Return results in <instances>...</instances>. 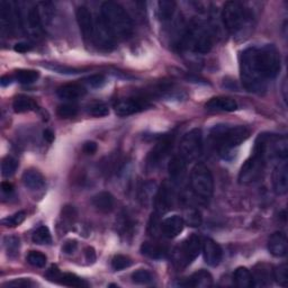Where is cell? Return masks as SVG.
Masks as SVG:
<instances>
[{"mask_svg":"<svg viewBox=\"0 0 288 288\" xmlns=\"http://www.w3.org/2000/svg\"><path fill=\"white\" fill-rule=\"evenodd\" d=\"M78 243L76 240H69L67 241L65 244L62 246V251L67 253V255H72V253L77 250Z\"/></svg>","mask_w":288,"mask_h":288,"instance_id":"obj_49","label":"cell"},{"mask_svg":"<svg viewBox=\"0 0 288 288\" xmlns=\"http://www.w3.org/2000/svg\"><path fill=\"white\" fill-rule=\"evenodd\" d=\"M183 47L192 49L198 53H207L212 48V34L207 27L199 22H194L187 28L182 37Z\"/></svg>","mask_w":288,"mask_h":288,"instance_id":"obj_5","label":"cell"},{"mask_svg":"<svg viewBox=\"0 0 288 288\" xmlns=\"http://www.w3.org/2000/svg\"><path fill=\"white\" fill-rule=\"evenodd\" d=\"M87 112L89 115H91V116L94 117H104V116H107L109 114V109L105 102L95 101L88 105Z\"/></svg>","mask_w":288,"mask_h":288,"instance_id":"obj_36","label":"cell"},{"mask_svg":"<svg viewBox=\"0 0 288 288\" xmlns=\"http://www.w3.org/2000/svg\"><path fill=\"white\" fill-rule=\"evenodd\" d=\"M13 108L16 113H27L34 111L36 108V104L31 97H27L25 95H19L17 96L14 102H13Z\"/></svg>","mask_w":288,"mask_h":288,"instance_id":"obj_28","label":"cell"},{"mask_svg":"<svg viewBox=\"0 0 288 288\" xmlns=\"http://www.w3.org/2000/svg\"><path fill=\"white\" fill-rule=\"evenodd\" d=\"M161 231L163 235L169 239H174L178 237L185 228V221L179 215H174L170 217H167L163 222L161 223Z\"/></svg>","mask_w":288,"mask_h":288,"instance_id":"obj_17","label":"cell"},{"mask_svg":"<svg viewBox=\"0 0 288 288\" xmlns=\"http://www.w3.org/2000/svg\"><path fill=\"white\" fill-rule=\"evenodd\" d=\"M23 182L31 191H39L45 185V179L41 172L37 170H26L23 175Z\"/></svg>","mask_w":288,"mask_h":288,"instance_id":"obj_25","label":"cell"},{"mask_svg":"<svg viewBox=\"0 0 288 288\" xmlns=\"http://www.w3.org/2000/svg\"><path fill=\"white\" fill-rule=\"evenodd\" d=\"M201 251H203L204 260L211 267H217L222 261L223 252L221 246L214 240L206 239L201 243Z\"/></svg>","mask_w":288,"mask_h":288,"instance_id":"obj_15","label":"cell"},{"mask_svg":"<svg viewBox=\"0 0 288 288\" xmlns=\"http://www.w3.org/2000/svg\"><path fill=\"white\" fill-rule=\"evenodd\" d=\"M93 205L99 212H102V213L112 212L114 209V205H115L114 196L108 192L98 193L97 195L94 196Z\"/></svg>","mask_w":288,"mask_h":288,"instance_id":"obj_26","label":"cell"},{"mask_svg":"<svg viewBox=\"0 0 288 288\" xmlns=\"http://www.w3.org/2000/svg\"><path fill=\"white\" fill-rule=\"evenodd\" d=\"M77 22L80 28V32L83 34V37L86 41H91L94 37V27L95 20L93 18L90 10L87 7H78L76 10Z\"/></svg>","mask_w":288,"mask_h":288,"instance_id":"obj_14","label":"cell"},{"mask_svg":"<svg viewBox=\"0 0 288 288\" xmlns=\"http://www.w3.org/2000/svg\"><path fill=\"white\" fill-rule=\"evenodd\" d=\"M191 187L196 197L209 201L214 192V179L204 163L196 164L191 172Z\"/></svg>","mask_w":288,"mask_h":288,"instance_id":"obj_4","label":"cell"},{"mask_svg":"<svg viewBox=\"0 0 288 288\" xmlns=\"http://www.w3.org/2000/svg\"><path fill=\"white\" fill-rule=\"evenodd\" d=\"M26 218V213L25 212H17L15 213L14 215L8 216L7 218H5L3 221V224L6 227L8 228H15V227H18L20 224L25 221Z\"/></svg>","mask_w":288,"mask_h":288,"instance_id":"obj_43","label":"cell"},{"mask_svg":"<svg viewBox=\"0 0 288 288\" xmlns=\"http://www.w3.org/2000/svg\"><path fill=\"white\" fill-rule=\"evenodd\" d=\"M4 243L6 246V251H7L9 257H16L18 255L19 246H20V241L18 238L6 237Z\"/></svg>","mask_w":288,"mask_h":288,"instance_id":"obj_39","label":"cell"},{"mask_svg":"<svg viewBox=\"0 0 288 288\" xmlns=\"http://www.w3.org/2000/svg\"><path fill=\"white\" fill-rule=\"evenodd\" d=\"M39 77V73L35 70H28V69H20L15 73V78L18 83L23 85H30L35 83Z\"/></svg>","mask_w":288,"mask_h":288,"instance_id":"obj_32","label":"cell"},{"mask_svg":"<svg viewBox=\"0 0 288 288\" xmlns=\"http://www.w3.org/2000/svg\"><path fill=\"white\" fill-rule=\"evenodd\" d=\"M17 168H18V161L13 157H6L2 162V175L9 178L15 175Z\"/></svg>","mask_w":288,"mask_h":288,"instance_id":"obj_35","label":"cell"},{"mask_svg":"<svg viewBox=\"0 0 288 288\" xmlns=\"http://www.w3.org/2000/svg\"><path fill=\"white\" fill-rule=\"evenodd\" d=\"M47 68L51 69V70L56 71L59 73H65V74H73V73H79L80 70L79 69H74V68H70V67H62V66H47Z\"/></svg>","mask_w":288,"mask_h":288,"instance_id":"obj_48","label":"cell"},{"mask_svg":"<svg viewBox=\"0 0 288 288\" xmlns=\"http://www.w3.org/2000/svg\"><path fill=\"white\" fill-rule=\"evenodd\" d=\"M93 39L98 47L106 51L112 50L115 45V39L116 38H115L113 33L106 25V23L104 22L101 15L98 16L95 19Z\"/></svg>","mask_w":288,"mask_h":288,"instance_id":"obj_12","label":"cell"},{"mask_svg":"<svg viewBox=\"0 0 288 288\" xmlns=\"http://www.w3.org/2000/svg\"><path fill=\"white\" fill-rule=\"evenodd\" d=\"M86 88L79 84H67L63 85L56 90V95L61 99L65 100H76L78 98H81L86 95Z\"/></svg>","mask_w":288,"mask_h":288,"instance_id":"obj_23","label":"cell"},{"mask_svg":"<svg viewBox=\"0 0 288 288\" xmlns=\"http://www.w3.org/2000/svg\"><path fill=\"white\" fill-rule=\"evenodd\" d=\"M56 114L61 118H71L78 114V107L73 104H63L57 108Z\"/></svg>","mask_w":288,"mask_h":288,"instance_id":"obj_40","label":"cell"},{"mask_svg":"<svg viewBox=\"0 0 288 288\" xmlns=\"http://www.w3.org/2000/svg\"><path fill=\"white\" fill-rule=\"evenodd\" d=\"M141 251L143 255H146L150 258H154V259H159V258H163L167 256V251L166 248L163 245H160L157 243H151V242H146L143 243L141 246Z\"/></svg>","mask_w":288,"mask_h":288,"instance_id":"obj_29","label":"cell"},{"mask_svg":"<svg viewBox=\"0 0 288 288\" xmlns=\"http://www.w3.org/2000/svg\"><path fill=\"white\" fill-rule=\"evenodd\" d=\"M97 148L98 147L95 142H87L85 143L83 150L86 154H94L97 151Z\"/></svg>","mask_w":288,"mask_h":288,"instance_id":"obj_53","label":"cell"},{"mask_svg":"<svg viewBox=\"0 0 288 288\" xmlns=\"http://www.w3.org/2000/svg\"><path fill=\"white\" fill-rule=\"evenodd\" d=\"M273 277L280 286L287 287V285H288V268H287V264L283 263V264H280L279 267L276 268L274 270V273H273Z\"/></svg>","mask_w":288,"mask_h":288,"instance_id":"obj_38","label":"cell"},{"mask_svg":"<svg viewBox=\"0 0 288 288\" xmlns=\"http://www.w3.org/2000/svg\"><path fill=\"white\" fill-rule=\"evenodd\" d=\"M249 18V11L244 8V6L241 3L228 2L224 5L222 10V19L224 26L230 33H239L245 26Z\"/></svg>","mask_w":288,"mask_h":288,"instance_id":"obj_6","label":"cell"},{"mask_svg":"<svg viewBox=\"0 0 288 288\" xmlns=\"http://www.w3.org/2000/svg\"><path fill=\"white\" fill-rule=\"evenodd\" d=\"M43 137H44V140L47 141V142L52 143V142L54 141V133L51 130H45L43 132Z\"/></svg>","mask_w":288,"mask_h":288,"instance_id":"obj_55","label":"cell"},{"mask_svg":"<svg viewBox=\"0 0 288 288\" xmlns=\"http://www.w3.org/2000/svg\"><path fill=\"white\" fill-rule=\"evenodd\" d=\"M269 252L275 257H285L287 255V238L283 232H275L268 240Z\"/></svg>","mask_w":288,"mask_h":288,"instance_id":"obj_21","label":"cell"},{"mask_svg":"<svg viewBox=\"0 0 288 288\" xmlns=\"http://www.w3.org/2000/svg\"><path fill=\"white\" fill-rule=\"evenodd\" d=\"M177 9V4L175 2L162 0L158 3V16L161 20H170L174 17Z\"/></svg>","mask_w":288,"mask_h":288,"instance_id":"obj_30","label":"cell"},{"mask_svg":"<svg viewBox=\"0 0 288 288\" xmlns=\"http://www.w3.org/2000/svg\"><path fill=\"white\" fill-rule=\"evenodd\" d=\"M132 280H133V283L135 284H142V285H146V284H150L151 281L153 280L152 275L148 270H144V269H140L137 270V272L132 274Z\"/></svg>","mask_w":288,"mask_h":288,"instance_id":"obj_42","label":"cell"},{"mask_svg":"<svg viewBox=\"0 0 288 288\" xmlns=\"http://www.w3.org/2000/svg\"><path fill=\"white\" fill-rule=\"evenodd\" d=\"M60 270L59 268H57L56 266H52L50 269H49V272L47 274L48 277L51 279V280H54V281H57V279H59L60 277Z\"/></svg>","mask_w":288,"mask_h":288,"instance_id":"obj_51","label":"cell"},{"mask_svg":"<svg viewBox=\"0 0 288 288\" xmlns=\"http://www.w3.org/2000/svg\"><path fill=\"white\" fill-rule=\"evenodd\" d=\"M250 135V130L245 126L217 125L211 131V139L223 158L243 143Z\"/></svg>","mask_w":288,"mask_h":288,"instance_id":"obj_3","label":"cell"},{"mask_svg":"<svg viewBox=\"0 0 288 288\" xmlns=\"http://www.w3.org/2000/svg\"><path fill=\"white\" fill-rule=\"evenodd\" d=\"M186 170L187 162L179 154L175 155V157L170 160L168 164V171L170 179L174 182H181L186 176Z\"/></svg>","mask_w":288,"mask_h":288,"instance_id":"obj_22","label":"cell"},{"mask_svg":"<svg viewBox=\"0 0 288 288\" xmlns=\"http://www.w3.org/2000/svg\"><path fill=\"white\" fill-rule=\"evenodd\" d=\"M2 191H3V193H5V194L13 193V191H14L13 183H10L9 181H3V182H2Z\"/></svg>","mask_w":288,"mask_h":288,"instance_id":"obj_54","label":"cell"},{"mask_svg":"<svg viewBox=\"0 0 288 288\" xmlns=\"http://www.w3.org/2000/svg\"><path fill=\"white\" fill-rule=\"evenodd\" d=\"M212 284H213L212 275L209 272H206V270L201 269L198 270L197 273L193 274L191 277L186 279L183 283H180V286L206 288V287H211Z\"/></svg>","mask_w":288,"mask_h":288,"instance_id":"obj_24","label":"cell"},{"mask_svg":"<svg viewBox=\"0 0 288 288\" xmlns=\"http://www.w3.org/2000/svg\"><path fill=\"white\" fill-rule=\"evenodd\" d=\"M210 112H234L238 109V102L230 97H214L205 104Z\"/></svg>","mask_w":288,"mask_h":288,"instance_id":"obj_19","label":"cell"},{"mask_svg":"<svg viewBox=\"0 0 288 288\" xmlns=\"http://www.w3.org/2000/svg\"><path fill=\"white\" fill-rule=\"evenodd\" d=\"M132 264V260L126 256L123 255H117L113 258L112 260V268L116 272H119V270H123L129 268Z\"/></svg>","mask_w":288,"mask_h":288,"instance_id":"obj_44","label":"cell"},{"mask_svg":"<svg viewBox=\"0 0 288 288\" xmlns=\"http://www.w3.org/2000/svg\"><path fill=\"white\" fill-rule=\"evenodd\" d=\"M157 187L154 182H146L140 189V199L143 205H148L151 203V200L155 198L157 195Z\"/></svg>","mask_w":288,"mask_h":288,"instance_id":"obj_31","label":"cell"},{"mask_svg":"<svg viewBox=\"0 0 288 288\" xmlns=\"http://www.w3.org/2000/svg\"><path fill=\"white\" fill-rule=\"evenodd\" d=\"M87 83L93 88H100L105 84V77L102 74H94L87 79Z\"/></svg>","mask_w":288,"mask_h":288,"instance_id":"obj_47","label":"cell"},{"mask_svg":"<svg viewBox=\"0 0 288 288\" xmlns=\"http://www.w3.org/2000/svg\"><path fill=\"white\" fill-rule=\"evenodd\" d=\"M47 260H48L47 256L43 255V253L39 251H31L27 256L28 263L36 268L45 267V264H47Z\"/></svg>","mask_w":288,"mask_h":288,"instance_id":"obj_37","label":"cell"},{"mask_svg":"<svg viewBox=\"0 0 288 288\" xmlns=\"http://www.w3.org/2000/svg\"><path fill=\"white\" fill-rule=\"evenodd\" d=\"M203 135L199 129H194L189 131L182 137L179 146V155L186 162H193L197 159L203 149Z\"/></svg>","mask_w":288,"mask_h":288,"instance_id":"obj_7","label":"cell"},{"mask_svg":"<svg viewBox=\"0 0 288 288\" xmlns=\"http://www.w3.org/2000/svg\"><path fill=\"white\" fill-rule=\"evenodd\" d=\"M11 83H13V77H9V76H4L2 77V79H0V84H2V86H8L10 85Z\"/></svg>","mask_w":288,"mask_h":288,"instance_id":"obj_56","label":"cell"},{"mask_svg":"<svg viewBox=\"0 0 288 288\" xmlns=\"http://www.w3.org/2000/svg\"><path fill=\"white\" fill-rule=\"evenodd\" d=\"M175 136L174 135H166L163 139H161L154 148L151 150V152L148 155V166L151 168H155L158 164H160L167 158V155L171 151L174 147Z\"/></svg>","mask_w":288,"mask_h":288,"instance_id":"obj_11","label":"cell"},{"mask_svg":"<svg viewBox=\"0 0 288 288\" xmlns=\"http://www.w3.org/2000/svg\"><path fill=\"white\" fill-rule=\"evenodd\" d=\"M4 287H11V288H28L33 286V283L31 279H26V278H20V279H15L8 281L3 285Z\"/></svg>","mask_w":288,"mask_h":288,"instance_id":"obj_46","label":"cell"},{"mask_svg":"<svg viewBox=\"0 0 288 288\" xmlns=\"http://www.w3.org/2000/svg\"><path fill=\"white\" fill-rule=\"evenodd\" d=\"M264 162L266 160L262 155L253 152L251 157L241 167L239 172V182L241 185H249V183L257 181L262 174Z\"/></svg>","mask_w":288,"mask_h":288,"instance_id":"obj_8","label":"cell"},{"mask_svg":"<svg viewBox=\"0 0 288 288\" xmlns=\"http://www.w3.org/2000/svg\"><path fill=\"white\" fill-rule=\"evenodd\" d=\"M17 20L22 23V18L18 15L17 9H13L10 3H0V25H2V33L11 35L15 30V24Z\"/></svg>","mask_w":288,"mask_h":288,"instance_id":"obj_13","label":"cell"},{"mask_svg":"<svg viewBox=\"0 0 288 288\" xmlns=\"http://www.w3.org/2000/svg\"><path fill=\"white\" fill-rule=\"evenodd\" d=\"M100 15L115 38H129L133 33V22L122 6L106 2L101 5Z\"/></svg>","mask_w":288,"mask_h":288,"instance_id":"obj_2","label":"cell"},{"mask_svg":"<svg viewBox=\"0 0 288 288\" xmlns=\"http://www.w3.org/2000/svg\"><path fill=\"white\" fill-rule=\"evenodd\" d=\"M280 71V54L274 45L248 48L240 55V77L242 85L251 93L266 90L269 80Z\"/></svg>","mask_w":288,"mask_h":288,"instance_id":"obj_1","label":"cell"},{"mask_svg":"<svg viewBox=\"0 0 288 288\" xmlns=\"http://www.w3.org/2000/svg\"><path fill=\"white\" fill-rule=\"evenodd\" d=\"M273 188L276 195H285L288 191V166L283 160L273 171Z\"/></svg>","mask_w":288,"mask_h":288,"instance_id":"obj_16","label":"cell"},{"mask_svg":"<svg viewBox=\"0 0 288 288\" xmlns=\"http://www.w3.org/2000/svg\"><path fill=\"white\" fill-rule=\"evenodd\" d=\"M183 221H185V223H187L189 227L197 228L200 227L201 224V215L197 210L191 209L186 213V218Z\"/></svg>","mask_w":288,"mask_h":288,"instance_id":"obj_45","label":"cell"},{"mask_svg":"<svg viewBox=\"0 0 288 288\" xmlns=\"http://www.w3.org/2000/svg\"><path fill=\"white\" fill-rule=\"evenodd\" d=\"M201 250V241L198 235H191L179 249L176 251V261L181 267H186L191 264L196 258L198 257Z\"/></svg>","mask_w":288,"mask_h":288,"instance_id":"obj_9","label":"cell"},{"mask_svg":"<svg viewBox=\"0 0 288 288\" xmlns=\"http://www.w3.org/2000/svg\"><path fill=\"white\" fill-rule=\"evenodd\" d=\"M233 280L235 285L241 288H249L255 286L253 281V276L251 275L250 270L245 267H239L233 274Z\"/></svg>","mask_w":288,"mask_h":288,"instance_id":"obj_27","label":"cell"},{"mask_svg":"<svg viewBox=\"0 0 288 288\" xmlns=\"http://www.w3.org/2000/svg\"><path fill=\"white\" fill-rule=\"evenodd\" d=\"M57 283L69 287H84L88 285L86 281H84L81 278H79L78 276L73 274H61L59 279H57Z\"/></svg>","mask_w":288,"mask_h":288,"instance_id":"obj_33","label":"cell"},{"mask_svg":"<svg viewBox=\"0 0 288 288\" xmlns=\"http://www.w3.org/2000/svg\"><path fill=\"white\" fill-rule=\"evenodd\" d=\"M85 256H86V260L90 263H94L96 261V252L95 249L91 246H88L87 249L85 250Z\"/></svg>","mask_w":288,"mask_h":288,"instance_id":"obj_52","label":"cell"},{"mask_svg":"<svg viewBox=\"0 0 288 288\" xmlns=\"http://www.w3.org/2000/svg\"><path fill=\"white\" fill-rule=\"evenodd\" d=\"M151 107V102L144 97H130L125 99L118 100L115 104L114 109L118 116L125 117L130 115L137 114L140 112L146 111V109Z\"/></svg>","mask_w":288,"mask_h":288,"instance_id":"obj_10","label":"cell"},{"mask_svg":"<svg viewBox=\"0 0 288 288\" xmlns=\"http://www.w3.org/2000/svg\"><path fill=\"white\" fill-rule=\"evenodd\" d=\"M26 26L28 28V32L32 34L33 37L39 38L43 34V20L41 14H39L38 7H32L27 10L26 18H25Z\"/></svg>","mask_w":288,"mask_h":288,"instance_id":"obj_18","label":"cell"},{"mask_svg":"<svg viewBox=\"0 0 288 288\" xmlns=\"http://www.w3.org/2000/svg\"><path fill=\"white\" fill-rule=\"evenodd\" d=\"M253 281H259V285H266V281L272 278V273L266 264H259V269H256Z\"/></svg>","mask_w":288,"mask_h":288,"instance_id":"obj_41","label":"cell"},{"mask_svg":"<svg viewBox=\"0 0 288 288\" xmlns=\"http://www.w3.org/2000/svg\"><path fill=\"white\" fill-rule=\"evenodd\" d=\"M33 242L36 244H51L52 237L50 230L47 227H39L33 234Z\"/></svg>","mask_w":288,"mask_h":288,"instance_id":"obj_34","label":"cell"},{"mask_svg":"<svg viewBox=\"0 0 288 288\" xmlns=\"http://www.w3.org/2000/svg\"><path fill=\"white\" fill-rule=\"evenodd\" d=\"M14 50H15L16 52H18V53H26V52L32 50V45H31L30 43H25V42L17 43V44L15 45Z\"/></svg>","mask_w":288,"mask_h":288,"instance_id":"obj_50","label":"cell"},{"mask_svg":"<svg viewBox=\"0 0 288 288\" xmlns=\"http://www.w3.org/2000/svg\"><path fill=\"white\" fill-rule=\"evenodd\" d=\"M172 200H174V195H172L171 188L167 183H163L162 187L158 189L157 195H155V209L160 214L168 212L172 206Z\"/></svg>","mask_w":288,"mask_h":288,"instance_id":"obj_20","label":"cell"}]
</instances>
